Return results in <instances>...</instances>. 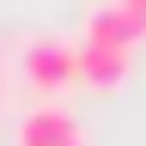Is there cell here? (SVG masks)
I'll use <instances>...</instances> for the list:
<instances>
[{
  "label": "cell",
  "mask_w": 146,
  "mask_h": 146,
  "mask_svg": "<svg viewBox=\"0 0 146 146\" xmlns=\"http://www.w3.org/2000/svg\"><path fill=\"white\" fill-rule=\"evenodd\" d=\"M18 73H25L31 91H67L79 85V43L73 36H31L25 49H18Z\"/></svg>",
  "instance_id": "cell-1"
},
{
  "label": "cell",
  "mask_w": 146,
  "mask_h": 146,
  "mask_svg": "<svg viewBox=\"0 0 146 146\" xmlns=\"http://www.w3.org/2000/svg\"><path fill=\"white\" fill-rule=\"evenodd\" d=\"M67 140H79V122H73V110L61 98L18 116V146H67Z\"/></svg>",
  "instance_id": "cell-2"
},
{
  "label": "cell",
  "mask_w": 146,
  "mask_h": 146,
  "mask_svg": "<svg viewBox=\"0 0 146 146\" xmlns=\"http://www.w3.org/2000/svg\"><path fill=\"white\" fill-rule=\"evenodd\" d=\"M140 36H146V18L110 6V0H98V6L85 12V43H110V49H128V55H134Z\"/></svg>",
  "instance_id": "cell-3"
},
{
  "label": "cell",
  "mask_w": 146,
  "mask_h": 146,
  "mask_svg": "<svg viewBox=\"0 0 146 146\" xmlns=\"http://www.w3.org/2000/svg\"><path fill=\"white\" fill-rule=\"evenodd\" d=\"M128 67H134V55H128V49L85 43V36H79V85H91V91H116V85L128 79Z\"/></svg>",
  "instance_id": "cell-4"
},
{
  "label": "cell",
  "mask_w": 146,
  "mask_h": 146,
  "mask_svg": "<svg viewBox=\"0 0 146 146\" xmlns=\"http://www.w3.org/2000/svg\"><path fill=\"white\" fill-rule=\"evenodd\" d=\"M110 6H122V12H134V18H146V0H110Z\"/></svg>",
  "instance_id": "cell-5"
},
{
  "label": "cell",
  "mask_w": 146,
  "mask_h": 146,
  "mask_svg": "<svg viewBox=\"0 0 146 146\" xmlns=\"http://www.w3.org/2000/svg\"><path fill=\"white\" fill-rule=\"evenodd\" d=\"M67 146H91V140H85V134H79V140H67Z\"/></svg>",
  "instance_id": "cell-6"
}]
</instances>
